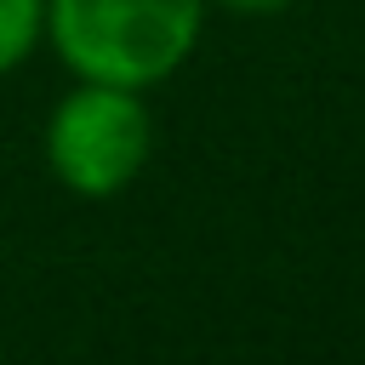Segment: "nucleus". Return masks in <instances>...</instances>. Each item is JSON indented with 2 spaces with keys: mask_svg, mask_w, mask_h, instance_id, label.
I'll return each instance as SVG.
<instances>
[{
  "mask_svg": "<svg viewBox=\"0 0 365 365\" xmlns=\"http://www.w3.org/2000/svg\"><path fill=\"white\" fill-rule=\"evenodd\" d=\"M211 0H46V46L74 80L154 91L200 46Z\"/></svg>",
  "mask_w": 365,
  "mask_h": 365,
  "instance_id": "obj_1",
  "label": "nucleus"
},
{
  "mask_svg": "<svg viewBox=\"0 0 365 365\" xmlns=\"http://www.w3.org/2000/svg\"><path fill=\"white\" fill-rule=\"evenodd\" d=\"M40 154L51 182L74 200H114L154 160V108L131 86L74 80L46 114Z\"/></svg>",
  "mask_w": 365,
  "mask_h": 365,
  "instance_id": "obj_2",
  "label": "nucleus"
},
{
  "mask_svg": "<svg viewBox=\"0 0 365 365\" xmlns=\"http://www.w3.org/2000/svg\"><path fill=\"white\" fill-rule=\"evenodd\" d=\"M46 46V0H0V80Z\"/></svg>",
  "mask_w": 365,
  "mask_h": 365,
  "instance_id": "obj_3",
  "label": "nucleus"
},
{
  "mask_svg": "<svg viewBox=\"0 0 365 365\" xmlns=\"http://www.w3.org/2000/svg\"><path fill=\"white\" fill-rule=\"evenodd\" d=\"M211 6H222V11H234V17H274V11H285V6H297V0H211Z\"/></svg>",
  "mask_w": 365,
  "mask_h": 365,
  "instance_id": "obj_4",
  "label": "nucleus"
},
{
  "mask_svg": "<svg viewBox=\"0 0 365 365\" xmlns=\"http://www.w3.org/2000/svg\"><path fill=\"white\" fill-rule=\"evenodd\" d=\"M0 359H6V331H0Z\"/></svg>",
  "mask_w": 365,
  "mask_h": 365,
  "instance_id": "obj_5",
  "label": "nucleus"
}]
</instances>
